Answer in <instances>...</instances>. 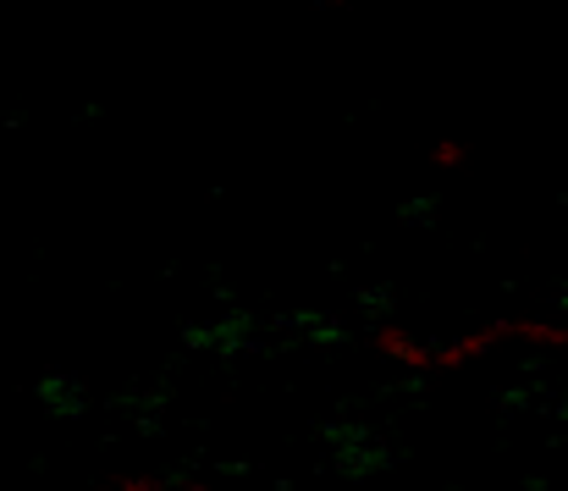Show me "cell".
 <instances>
[{
    "mask_svg": "<svg viewBox=\"0 0 568 491\" xmlns=\"http://www.w3.org/2000/svg\"><path fill=\"white\" fill-rule=\"evenodd\" d=\"M371 348H376L381 359H392V364H403V370H414V375H425L430 370V342H419L408 327H397V321H381L371 331Z\"/></svg>",
    "mask_w": 568,
    "mask_h": 491,
    "instance_id": "cell-1",
    "label": "cell"
},
{
    "mask_svg": "<svg viewBox=\"0 0 568 491\" xmlns=\"http://www.w3.org/2000/svg\"><path fill=\"white\" fill-rule=\"evenodd\" d=\"M497 342H503L497 327H480V331H464V337H447V342H430V370H464V364L486 359Z\"/></svg>",
    "mask_w": 568,
    "mask_h": 491,
    "instance_id": "cell-2",
    "label": "cell"
},
{
    "mask_svg": "<svg viewBox=\"0 0 568 491\" xmlns=\"http://www.w3.org/2000/svg\"><path fill=\"white\" fill-rule=\"evenodd\" d=\"M503 342H536V348H568V321H497Z\"/></svg>",
    "mask_w": 568,
    "mask_h": 491,
    "instance_id": "cell-3",
    "label": "cell"
},
{
    "mask_svg": "<svg viewBox=\"0 0 568 491\" xmlns=\"http://www.w3.org/2000/svg\"><path fill=\"white\" fill-rule=\"evenodd\" d=\"M111 487L116 491H166V487H178V481H166V475H116Z\"/></svg>",
    "mask_w": 568,
    "mask_h": 491,
    "instance_id": "cell-4",
    "label": "cell"
},
{
    "mask_svg": "<svg viewBox=\"0 0 568 491\" xmlns=\"http://www.w3.org/2000/svg\"><path fill=\"white\" fill-rule=\"evenodd\" d=\"M430 161H436V166H447V171H453V166H464V161H469V150H464L458 139H436V150H430Z\"/></svg>",
    "mask_w": 568,
    "mask_h": 491,
    "instance_id": "cell-5",
    "label": "cell"
},
{
    "mask_svg": "<svg viewBox=\"0 0 568 491\" xmlns=\"http://www.w3.org/2000/svg\"><path fill=\"white\" fill-rule=\"evenodd\" d=\"M326 6H354V0H326Z\"/></svg>",
    "mask_w": 568,
    "mask_h": 491,
    "instance_id": "cell-6",
    "label": "cell"
}]
</instances>
